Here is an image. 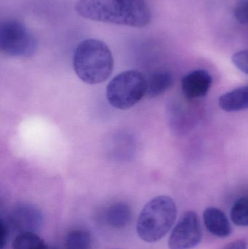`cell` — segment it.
Masks as SVG:
<instances>
[{"mask_svg": "<svg viewBox=\"0 0 248 249\" xmlns=\"http://www.w3.org/2000/svg\"><path fill=\"white\" fill-rule=\"evenodd\" d=\"M176 216L177 208L174 200L168 196H157L141 211L137 222V233L145 242H157L171 229Z\"/></svg>", "mask_w": 248, "mask_h": 249, "instance_id": "3957f363", "label": "cell"}, {"mask_svg": "<svg viewBox=\"0 0 248 249\" xmlns=\"http://www.w3.org/2000/svg\"><path fill=\"white\" fill-rule=\"evenodd\" d=\"M91 246V235L85 230H72L66 236V249H90Z\"/></svg>", "mask_w": 248, "mask_h": 249, "instance_id": "5bb4252c", "label": "cell"}, {"mask_svg": "<svg viewBox=\"0 0 248 249\" xmlns=\"http://www.w3.org/2000/svg\"><path fill=\"white\" fill-rule=\"evenodd\" d=\"M248 243L245 240H237L228 244L223 249H247Z\"/></svg>", "mask_w": 248, "mask_h": 249, "instance_id": "d6986e66", "label": "cell"}, {"mask_svg": "<svg viewBox=\"0 0 248 249\" xmlns=\"http://www.w3.org/2000/svg\"><path fill=\"white\" fill-rule=\"evenodd\" d=\"M114 65L112 51L99 39H84L74 51V71L87 84H100L106 81L113 71Z\"/></svg>", "mask_w": 248, "mask_h": 249, "instance_id": "7a4b0ae2", "label": "cell"}, {"mask_svg": "<svg viewBox=\"0 0 248 249\" xmlns=\"http://www.w3.org/2000/svg\"><path fill=\"white\" fill-rule=\"evenodd\" d=\"M147 80L136 70L122 71L106 88L108 102L115 109L126 110L135 106L147 94Z\"/></svg>", "mask_w": 248, "mask_h": 249, "instance_id": "277c9868", "label": "cell"}, {"mask_svg": "<svg viewBox=\"0 0 248 249\" xmlns=\"http://www.w3.org/2000/svg\"><path fill=\"white\" fill-rule=\"evenodd\" d=\"M105 220L113 228H125L132 219V210L129 205L122 202L115 203L107 208L105 212Z\"/></svg>", "mask_w": 248, "mask_h": 249, "instance_id": "8fae6325", "label": "cell"}, {"mask_svg": "<svg viewBox=\"0 0 248 249\" xmlns=\"http://www.w3.org/2000/svg\"><path fill=\"white\" fill-rule=\"evenodd\" d=\"M212 83V77L208 71L195 70L182 78V91L189 100L199 99L208 94Z\"/></svg>", "mask_w": 248, "mask_h": 249, "instance_id": "ba28073f", "label": "cell"}, {"mask_svg": "<svg viewBox=\"0 0 248 249\" xmlns=\"http://www.w3.org/2000/svg\"><path fill=\"white\" fill-rule=\"evenodd\" d=\"M42 221L43 216L39 209L34 205L22 203L11 211L7 222L18 232H35L42 226Z\"/></svg>", "mask_w": 248, "mask_h": 249, "instance_id": "52a82bcc", "label": "cell"}, {"mask_svg": "<svg viewBox=\"0 0 248 249\" xmlns=\"http://www.w3.org/2000/svg\"><path fill=\"white\" fill-rule=\"evenodd\" d=\"M13 249H50L43 239L33 232H20L13 242Z\"/></svg>", "mask_w": 248, "mask_h": 249, "instance_id": "4fadbf2b", "label": "cell"}, {"mask_svg": "<svg viewBox=\"0 0 248 249\" xmlns=\"http://www.w3.org/2000/svg\"><path fill=\"white\" fill-rule=\"evenodd\" d=\"M9 227L7 222L1 219V249H4V246L7 244L9 236Z\"/></svg>", "mask_w": 248, "mask_h": 249, "instance_id": "ac0fdd59", "label": "cell"}, {"mask_svg": "<svg viewBox=\"0 0 248 249\" xmlns=\"http://www.w3.org/2000/svg\"><path fill=\"white\" fill-rule=\"evenodd\" d=\"M231 61L239 70L248 74V50L234 53L231 57Z\"/></svg>", "mask_w": 248, "mask_h": 249, "instance_id": "2e32d148", "label": "cell"}, {"mask_svg": "<svg viewBox=\"0 0 248 249\" xmlns=\"http://www.w3.org/2000/svg\"><path fill=\"white\" fill-rule=\"evenodd\" d=\"M0 48L10 56L30 57L36 53L37 42L24 23L10 19L0 26Z\"/></svg>", "mask_w": 248, "mask_h": 249, "instance_id": "5b68a950", "label": "cell"}, {"mask_svg": "<svg viewBox=\"0 0 248 249\" xmlns=\"http://www.w3.org/2000/svg\"><path fill=\"white\" fill-rule=\"evenodd\" d=\"M205 227L213 235L226 238L231 233V227L225 213L218 208L209 207L203 213Z\"/></svg>", "mask_w": 248, "mask_h": 249, "instance_id": "9c48e42d", "label": "cell"}, {"mask_svg": "<svg viewBox=\"0 0 248 249\" xmlns=\"http://www.w3.org/2000/svg\"><path fill=\"white\" fill-rule=\"evenodd\" d=\"M74 9L88 20L131 27H145L151 20L144 0H78Z\"/></svg>", "mask_w": 248, "mask_h": 249, "instance_id": "6da1fadb", "label": "cell"}, {"mask_svg": "<svg viewBox=\"0 0 248 249\" xmlns=\"http://www.w3.org/2000/svg\"><path fill=\"white\" fill-rule=\"evenodd\" d=\"M202 229L195 212H187L182 215L172 231L168 241L170 249H192L202 241Z\"/></svg>", "mask_w": 248, "mask_h": 249, "instance_id": "8992f818", "label": "cell"}, {"mask_svg": "<svg viewBox=\"0 0 248 249\" xmlns=\"http://www.w3.org/2000/svg\"><path fill=\"white\" fill-rule=\"evenodd\" d=\"M230 216L234 225L248 227V196L240 197L234 203Z\"/></svg>", "mask_w": 248, "mask_h": 249, "instance_id": "9a60e30c", "label": "cell"}, {"mask_svg": "<svg viewBox=\"0 0 248 249\" xmlns=\"http://www.w3.org/2000/svg\"><path fill=\"white\" fill-rule=\"evenodd\" d=\"M220 107L226 112L248 109V86L238 88L222 95L218 100Z\"/></svg>", "mask_w": 248, "mask_h": 249, "instance_id": "30bf717a", "label": "cell"}, {"mask_svg": "<svg viewBox=\"0 0 248 249\" xmlns=\"http://www.w3.org/2000/svg\"><path fill=\"white\" fill-rule=\"evenodd\" d=\"M234 17L239 23L248 25V0H242L234 9Z\"/></svg>", "mask_w": 248, "mask_h": 249, "instance_id": "e0dca14e", "label": "cell"}, {"mask_svg": "<svg viewBox=\"0 0 248 249\" xmlns=\"http://www.w3.org/2000/svg\"><path fill=\"white\" fill-rule=\"evenodd\" d=\"M173 84L172 74L168 71H159L147 80V94L149 98H155L163 94Z\"/></svg>", "mask_w": 248, "mask_h": 249, "instance_id": "7c38bea8", "label": "cell"}]
</instances>
